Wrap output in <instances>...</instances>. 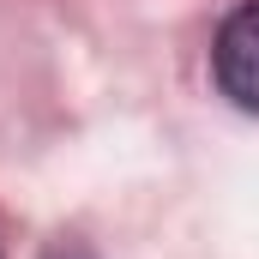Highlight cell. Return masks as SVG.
<instances>
[{
  "label": "cell",
  "instance_id": "6da1fadb",
  "mask_svg": "<svg viewBox=\"0 0 259 259\" xmlns=\"http://www.w3.org/2000/svg\"><path fill=\"white\" fill-rule=\"evenodd\" d=\"M211 66H217V84L235 109H253L259 115V0L235 6L217 30V49H211Z\"/></svg>",
  "mask_w": 259,
  "mask_h": 259
}]
</instances>
